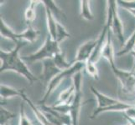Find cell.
Listing matches in <instances>:
<instances>
[{
	"label": "cell",
	"instance_id": "1",
	"mask_svg": "<svg viewBox=\"0 0 135 125\" xmlns=\"http://www.w3.org/2000/svg\"><path fill=\"white\" fill-rule=\"evenodd\" d=\"M27 44V42L18 41L15 43V46L12 50L0 51V60H1V67L0 72L3 73L5 71H13L18 74L24 76L26 79L33 84V83L39 80V78L35 76L30 68L27 67L26 63L22 57L20 56V50Z\"/></svg>",
	"mask_w": 135,
	"mask_h": 125
},
{
	"label": "cell",
	"instance_id": "2",
	"mask_svg": "<svg viewBox=\"0 0 135 125\" xmlns=\"http://www.w3.org/2000/svg\"><path fill=\"white\" fill-rule=\"evenodd\" d=\"M62 50L60 48V44L56 41L53 40L51 37L48 35L46 37L44 45L37 52L31 53L28 56L22 57L24 61H28L30 63L36 61H43L45 59H53L55 55L61 53Z\"/></svg>",
	"mask_w": 135,
	"mask_h": 125
},
{
	"label": "cell",
	"instance_id": "3",
	"mask_svg": "<svg viewBox=\"0 0 135 125\" xmlns=\"http://www.w3.org/2000/svg\"><path fill=\"white\" fill-rule=\"evenodd\" d=\"M83 68H85V63H72V65L71 66V68H69L68 69H66V70H64L62 72H60L58 75L54 77L52 79L50 80V82L48 83L47 89H46V90H45V93L42 99L39 102V104L40 105L45 104V102L47 101V99H49L50 94H52V92L59 86V84L61 83V81L63 79H65V78H68V77H72L77 72L82 71Z\"/></svg>",
	"mask_w": 135,
	"mask_h": 125
},
{
	"label": "cell",
	"instance_id": "4",
	"mask_svg": "<svg viewBox=\"0 0 135 125\" xmlns=\"http://www.w3.org/2000/svg\"><path fill=\"white\" fill-rule=\"evenodd\" d=\"M114 75L119 83V93L123 95L133 96L135 94V75L133 71H125L119 69L117 66L112 65Z\"/></svg>",
	"mask_w": 135,
	"mask_h": 125
},
{
	"label": "cell",
	"instance_id": "5",
	"mask_svg": "<svg viewBox=\"0 0 135 125\" xmlns=\"http://www.w3.org/2000/svg\"><path fill=\"white\" fill-rule=\"evenodd\" d=\"M97 39H91L85 42L84 44H82L80 46V48H78L76 58L73 60L72 63H86L91 58L93 51H94L97 46Z\"/></svg>",
	"mask_w": 135,
	"mask_h": 125
},
{
	"label": "cell",
	"instance_id": "6",
	"mask_svg": "<svg viewBox=\"0 0 135 125\" xmlns=\"http://www.w3.org/2000/svg\"><path fill=\"white\" fill-rule=\"evenodd\" d=\"M118 1L113 0V17H112V24L111 29L113 30V34L117 35L118 39L121 42V44H124V35H123V25L121 21L118 13Z\"/></svg>",
	"mask_w": 135,
	"mask_h": 125
},
{
	"label": "cell",
	"instance_id": "7",
	"mask_svg": "<svg viewBox=\"0 0 135 125\" xmlns=\"http://www.w3.org/2000/svg\"><path fill=\"white\" fill-rule=\"evenodd\" d=\"M42 63H43V71L41 75L39 77V79H40L45 83H47L48 85V83L50 82V80L62 71H60L56 67L53 59H50V58L45 59L42 61Z\"/></svg>",
	"mask_w": 135,
	"mask_h": 125
},
{
	"label": "cell",
	"instance_id": "8",
	"mask_svg": "<svg viewBox=\"0 0 135 125\" xmlns=\"http://www.w3.org/2000/svg\"><path fill=\"white\" fill-rule=\"evenodd\" d=\"M82 97V90H75V95L71 104V112H70L72 125H79V116L83 104Z\"/></svg>",
	"mask_w": 135,
	"mask_h": 125
},
{
	"label": "cell",
	"instance_id": "9",
	"mask_svg": "<svg viewBox=\"0 0 135 125\" xmlns=\"http://www.w3.org/2000/svg\"><path fill=\"white\" fill-rule=\"evenodd\" d=\"M109 31H110L109 28L108 26L104 25L101 34L99 35L98 38L97 39V43L96 48H95L94 51H93L91 58H89V61H91V63H97V61H98L100 58L102 57V50H103V48L105 46L106 41H107V37H108Z\"/></svg>",
	"mask_w": 135,
	"mask_h": 125
},
{
	"label": "cell",
	"instance_id": "10",
	"mask_svg": "<svg viewBox=\"0 0 135 125\" xmlns=\"http://www.w3.org/2000/svg\"><path fill=\"white\" fill-rule=\"evenodd\" d=\"M40 35V31L35 29L32 26H29L27 29L21 33H15L13 34V41L16 43L18 41H23L29 42V43H34L37 40Z\"/></svg>",
	"mask_w": 135,
	"mask_h": 125
},
{
	"label": "cell",
	"instance_id": "11",
	"mask_svg": "<svg viewBox=\"0 0 135 125\" xmlns=\"http://www.w3.org/2000/svg\"><path fill=\"white\" fill-rule=\"evenodd\" d=\"M21 99H23V101L25 102V103L28 104V105L30 106V108L32 109L33 111L34 114L35 115V117L38 119V121L40 123L41 125H51L50 123L48 121L47 118L45 116V112H43L42 110H41L40 108L37 107V106L32 102L30 99L29 97L27 96V94L25 93V90L22 89V95H21Z\"/></svg>",
	"mask_w": 135,
	"mask_h": 125
},
{
	"label": "cell",
	"instance_id": "12",
	"mask_svg": "<svg viewBox=\"0 0 135 125\" xmlns=\"http://www.w3.org/2000/svg\"><path fill=\"white\" fill-rule=\"evenodd\" d=\"M91 91L97 99V108H105L109 107V106L113 105L114 104L118 103L120 101L118 99L111 98V97H108V96L103 94L102 93L99 92L95 87H93V86L91 87Z\"/></svg>",
	"mask_w": 135,
	"mask_h": 125
},
{
	"label": "cell",
	"instance_id": "13",
	"mask_svg": "<svg viewBox=\"0 0 135 125\" xmlns=\"http://www.w3.org/2000/svg\"><path fill=\"white\" fill-rule=\"evenodd\" d=\"M133 104H127L124 103L123 101H119L118 103L114 104L113 105L109 106V107H107L105 108H97L94 112H93L92 115L91 116V118L93 119L95 118L97 115L101 114L102 113H107V112H125L127 111L128 108H130Z\"/></svg>",
	"mask_w": 135,
	"mask_h": 125
},
{
	"label": "cell",
	"instance_id": "14",
	"mask_svg": "<svg viewBox=\"0 0 135 125\" xmlns=\"http://www.w3.org/2000/svg\"><path fill=\"white\" fill-rule=\"evenodd\" d=\"M45 6V14H46V22H47V29L49 32V35L53 40L56 41V30H57V20L55 18V15L50 11V9Z\"/></svg>",
	"mask_w": 135,
	"mask_h": 125
},
{
	"label": "cell",
	"instance_id": "15",
	"mask_svg": "<svg viewBox=\"0 0 135 125\" xmlns=\"http://www.w3.org/2000/svg\"><path fill=\"white\" fill-rule=\"evenodd\" d=\"M22 95V89H16L15 88L7 86L5 84H1L0 86V96H1V104L3 101L15 97H20Z\"/></svg>",
	"mask_w": 135,
	"mask_h": 125
},
{
	"label": "cell",
	"instance_id": "16",
	"mask_svg": "<svg viewBox=\"0 0 135 125\" xmlns=\"http://www.w3.org/2000/svg\"><path fill=\"white\" fill-rule=\"evenodd\" d=\"M102 57H103L107 61H108L110 64V66L114 65V51H113V42H112V38H111V34L110 31L107 37V41L105 46L103 48L102 53Z\"/></svg>",
	"mask_w": 135,
	"mask_h": 125
},
{
	"label": "cell",
	"instance_id": "17",
	"mask_svg": "<svg viewBox=\"0 0 135 125\" xmlns=\"http://www.w3.org/2000/svg\"><path fill=\"white\" fill-rule=\"evenodd\" d=\"M74 95H75V89H74L73 85H71V87H69L68 89H65L63 92L60 93L56 103L54 105H60V104H71L73 101Z\"/></svg>",
	"mask_w": 135,
	"mask_h": 125
},
{
	"label": "cell",
	"instance_id": "18",
	"mask_svg": "<svg viewBox=\"0 0 135 125\" xmlns=\"http://www.w3.org/2000/svg\"><path fill=\"white\" fill-rule=\"evenodd\" d=\"M40 3L39 1H35V0H32L30 2L29 7L27 8L26 11L25 13V19L27 26H32L31 24L35 18V7L36 4Z\"/></svg>",
	"mask_w": 135,
	"mask_h": 125
},
{
	"label": "cell",
	"instance_id": "19",
	"mask_svg": "<svg viewBox=\"0 0 135 125\" xmlns=\"http://www.w3.org/2000/svg\"><path fill=\"white\" fill-rule=\"evenodd\" d=\"M133 49H135V31L125 42L123 48L118 53H117V55L118 56H123V55L127 53H131L133 52Z\"/></svg>",
	"mask_w": 135,
	"mask_h": 125
},
{
	"label": "cell",
	"instance_id": "20",
	"mask_svg": "<svg viewBox=\"0 0 135 125\" xmlns=\"http://www.w3.org/2000/svg\"><path fill=\"white\" fill-rule=\"evenodd\" d=\"M80 16L81 18L86 21L93 20V14L90 8V1L87 0H81V13Z\"/></svg>",
	"mask_w": 135,
	"mask_h": 125
},
{
	"label": "cell",
	"instance_id": "21",
	"mask_svg": "<svg viewBox=\"0 0 135 125\" xmlns=\"http://www.w3.org/2000/svg\"><path fill=\"white\" fill-rule=\"evenodd\" d=\"M53 61L60 71L66 70V69L71 68V66L72 65V63L71 64L66 62V58H65V53L63 51L61 53H58L57 55H55V57L53 58Z\"/></svg>",
	"mask_w": 135,
	"mask_h": 125
},
{
	"label": "cell",
	"instance_id": "22",
	"mask_svg": "<svg viewBox=\"0 0 135 125\" xmlns=\"http://www.w3.org/2000/svg\"><path fill=\"white\" fill-rule=\"evenodd\" d=\"M0 34H1V36L3 37V38L13 41L15 31L12 30L6 24V23L3 21L2 18H1V19H0Z\"/></svg>",
	"mask_w": 135,
	"mask_h": 125
},
{
	"label": "cell",
	"instance_id": "23",
	"mask_svg": "<svg viewBox=\"0 0 135 125\" xmlns=\"http://www.w3.org/2000/svg\"><path fill=\"white\" fill-rule=\"evenodd\" d=\"M71 38V34L66 31L65 28L60 22L57 21V30H56V42L60 44L66 39Z\"/></svg>",
	"mask_w": 135,
	"mask_h": 125
},
{
	"label": "cell",
	"instance_id": "24",
	"mask_svg": "<svg viewBox=\"0 0 135 125\" xmlns=\"http://www.w3.org/2000/svg\"><path fill=\"white\" fill-rule=\"evenodd\" d=\"M15 118V114L1 106L0 109V125H5L8 121Z\"/></svg>",
	"mask_w": 135,
	"mask_h": 125
},
{
	"label": "cell",
	"instance_id": "25",
	"mask_svg": "<svg viewBox=\"0 0 135 125\" xmlns=\"http://www.w3.org/2000/svg\"><path fill=\"white\" fill-rule=\"evenodd\" d=\"M85 69L86 73L89 75H91L94 79L98 80L99 79V74H98V70H97V68L96 63H91V61H88L85 63Z\"/></svg>",
	"mask_w": 135,
	"mask_h": 125
},
{
	"label": "cell",
	"instance_id": "26",
	"mask_svg": "<svg viewBox=\"0 0 135 125\" xmlns=\"http://www.w3.org/2000/svg\"><path fill=\"white\" fill-rule=\"evenodd\" d=\"M72 85L75 90H82V71H79L72 77Z\"/></svg>",
	"mask_w": 135,
	"mask_h": 125
},
{
	"label": "cell",
	"instance_id": "27",
	"mask_svg": "<svg viewBox=\"0 0 135 125\" xmlns=\"http://www.w3.org/2000/svg\"><path fill=\"white\" fill-rule=\"evenodd\" d=\"M25 102L23 101V103L20 104V124L18 125H33L30 120L28 118L27 115L25 111Z\"/></svg>",
	"mask_w": 135,
	"mask_h": 125
},
{
	"label": "cell",
	"instance_id": "28",
	"mask_svg": "<svg viewBox=\"0 0 135 125\" xmlns=\"http://www.w3.org/2000/svg\"><path fill=\"white\" fill-rule=\"evenodd\" d=\"M118 5L124 8L127 10L135 9V1H118Z\"/></svg>",
	"mask_w": 135,
	"mask_h": 125
},
{
	"label": "cell",
	"instance_id": "29",
	"mask_svg": "<svg viewBox=\"0 0 135 125\" xmlns=\"http://www.w3.org/2000/svg\"><path fill=\"white\" fill-rule=\"evenodd\" d=\"M131 54L133 55V58H134V63H133V69H132V70H134V69H135V50L133 51V52L131 53Z\"/></svg>",
	"mask_w": 135,
	"mask_h": 125
},
{
	"label": "cell",
	"instance_id": "30",
	"mask_svg": "<svg viewBox=\"0 0 135 125\" xmlns=\"http://www.w3.org/2000/svg\"><path fill=\"white\" fill-rule=\"evenodd\" d=\"M131 14H133L135 17V9H130V10H128Z\"/></svg>",
	"mask_w": 135,
	"mask_h": 125
},
{
	"label": "cell",
	"instance_id": "31",
	"mask_svg": "<svg viewBox=\"0 0 135 125\" xmlns=\"http://www.w3.org/2000/svg\"><path fill=\"white\" fill-rule=\"evenodd\" d=\"M133 72V73H134V75H135V69H134V70H132Z\"/></svg>",
	"mask_w": 135,
	"mask_h": 125
},
{
	"label": "cell",
	"instance_id": "32",
	"mask_svg": "<svg viewBox=\"0 0 135 125\" xmlns=\"http://www.w3.org/2000/svg\"><path fill=\"white\" fill-rule=\"evenodd\" d=\"M5 125H9V124H8V123H7V124H5Z\"/></svg>",
	"mask_w": 135,
	"mask_h": 125
},
{
	"label": "cell",
	"instance_id": "33",
	"mask_svg": "<svg viewBox=\"0 0 135 125\" xmlns=\"http://www.w3.org/2000/svg\"><path fill=\"white\" fill-rule=\"evenodd\" d=\"M126 125H128V123H127V124H126Z\"/></svg>",
	"mask_w": 135,
	"mask_h": 125
}]
</instances>
